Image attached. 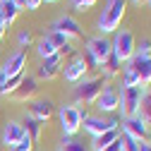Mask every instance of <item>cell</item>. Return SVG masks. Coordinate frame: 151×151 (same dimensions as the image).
<instances>
[{
    "label": "cell",
    "mask_w": 151,
    "mask_h": 151,
    "mask_svg": "<svg viewBox=\"0 0 151 151\" xmlns=\"http://www.w3.org/2000/svg\"><path fill=\"white\" fill-rule=\"evenodd\" d=\"M36 91H39V82H36L34 77H27V74H24V79H22L19 89H17L12 96H14L17 101H27V99H31V96H34Z\"/></svg>",
    "instance_id": "cell-17"
},
{
    "label": "cell",
    "mask_w": 151,
    "mask_h": 151,
    "mask_svg": "<svg viewBox=\"0 0 151 151\" xmlns=\"http://www.w3.org/2000/svg\"><path fill=\"white\" fill-rule=\"evenodd\" d=\"M22 79H24V74H17V77H7V79H3V84H0V96H12V93L19 89Z\"/></svg>",
    "instance_id": "cell-24"
},
{
    "label": "cell",
    "mask_w": 151,
    "mask_h": 151,
    "mask_svg": "<svg viewBox=\"0 0 151 151\" xmlns=\"http://www.w3.org/2000/svg\"><path fill=\"white\" fill-rule=\"evenodd\" d=\"M19 7H17L14 3H12V0H3V3H0V17H3V22L10 27L14 19H17V17H19Z\"/></svg>",
    "instance_id": "cell-20"
},
{
    "label": "cell",
    "mask_w": 151,
    "mask_h": 151,
    "mask_svg": "<svg viewBox=\"0 0 151 151\" xmlns=\"http://www.w3.org/2000/svg\"><path fill=\"white\" fill-rule=\"evenodd\" d=\"M0 3H3V0H0Z\"/></svg>",
    "instance_id": "cell-43"
},
{
    "label": "cell",
    "mask_w": 151,
    "mask_h": 151,
    "mask_svg": "<svg viewBox=\"0 0 151 151\" xmlns=\"http://www.w3.org/2000/svg\"><path fill=\"white\" fill-rule=\"evenodd\" d=\"M134 55L137 58H151V39L149 36H144V39L134 46Z\"/></svg>",
    "instance_id": "cell-26"
},
{
    "label": "cell",
    "mask_w": 151,
    "mask_h": 151,
    "mask_svg": "<svg viewBox=\"0 0 151 151\" xmlns=\"http://www.w3.org/2000/svg\"><path fill=\"white\" fill-rule=\"evenodd\" d=\"M137 118H142L146 125H151V89H149V93H146V96L142 99V103H139Z\"/></svg>",
    "instance_id": "cell-25"
},
{
    "label": "cell",
    "mask_w": 151,
    "mask_h": 151,
    "mask_svg": "<svg viewBox=\"0 0 151 151\" xmlns=\"http://www.w3.org/2000/svg\"><path fill=\"white\" fill-rule=\"evenodd\" d=\"M17 43H19V48H27L31 43V31L29 29H19L17 31Z\"/></svg>",
    "instance_id": "cell-30"
},
{
    "label": "cell",
    "mask_w": 151,
    "mask_h": 151,
    "mask_svg": "<svg viewBox=\"0 0 151 151\" xmlns=\"http://www.w3.org/2000/svg\"><path fill=\"white\" fill-rule=\"evenodd\" d=\"M134 34H132L129 29H118L115 36H113V41H110V50H113V58H118L120 65H125L132 55H134Z\"/></svg>",
    "instance_id": "cell-4"
},
{
    "label": "cell",
    "mask_w": 151,
    "mask_h": 151,
    "mask_svg": "<svg viewBox=\"0 0 151 151\" xmlns=\"http://www.w3.org/2000/svg\"><path fill=\"white\" fill-rule=\"evenodd\" d=\"M50 31H60V34L67 36V39H79V36H82L79 22L74 19V17H70V14H60L58 19L50 24Z\"/></svg>",
    "instance_id": "cell-11"
},
{
    "label": "cell",
    "mask_w": 151,
    "mask_h": 151,
    "mask_svg": "<svg viewBox=\"0 0 151 151\" xmlns=\"http://www.w3.org/2000/svg\"><path fill=\"white\" fill-rule=\"evenodd\" d=\"M125 12H127V0H108L103 5L101 14H99V22H96V29L101 36L106 34H115L125 19Z\"/></svg>",
    "instance_id": "cell-1"
},
{
    "label": "cell",
    "mask_w": 151,
    "mask_h": 151,
    "mask_svg": "<svg viewBox=\"0 0 151 151\" xmlns=\"http://www.w3.org/2000/svg\"><path fill=\"white\" fill-rule=\"evenodd\" d=\"M3 79H5V77H3V70H0V84H3Z\"/></svg>",
    "instance_id": "cell-39"
},
{
    "label": "cell",
    "mask_w": 151,
    "mask_h": 151,
    "mask_svg": "<svg viewBox=\"0 0 151 151\" xmlns=\"http://www.w3.org/2000/svg\"><path fill=\"white\" fill-rule=\"evenodd\" d=\"M70 3H72V7L77 12H86V10H91L93 5L99 3V0H70Z\"/></svg>",
    "instance_id": "cell-29"
},
{
    "label": "cell",
    "mask_w": 151,
    "mask_h": 151,
    "mask_svg": "<svg viewBox=\"0 0 151 151\" xmlns=\"http://www.w3.org/2000/svg\"><path fill=\"white\" fill-rule=\"evenodd\" d=\"M12 3H14L17 7H19V10H27V5H24V0H12Z\"/></svg>",
    "instance_id": "cell-36"
},
{
    "label": "cell",
    "mask_w": 151,
    "mask_h": 151,
    "mask_svg": "<svg viewBox=\"0 0 151 151\" xmlns=\"http://www.w3.org/2000/svg\"><path fill=\"white\" fill-rule=\"evenodd\" d=\"M132 3H134V5H142V3H144V0H132Z\"/></svg>",
    "instance_id": "cell-37"
},
{
    "label": "cell",
    "mask_w": 151,
    "mask_h": 151,
    "mask_svg": "<svg viewBox=\"0 0 151 151\" xmlns=\"http://www.w3.org/2000/svg\"><path fill=\"white\" fill-rule=\"evenodd\" d=\"M149 132H151V125H149Z\"/></svg>",
    "instance_id": "cell-41"
},
{
    "label": "cell",
    "mask_w": 151,
    "mask_h": 151,
    "mask_svg": "<svg viewBox=\"0 0 151 151\" xmlns=\"http://www.w3.org/2000/svg\"><path fill=\"white\" fill-rule=\"evenodd\" d=\"M31 149H34V142H31V139L27 137V132H24V137H22V142L17 144V146H12L10 151H31Z\"/></svg>",
    "instance_id": "cell-31"
},
{
    "label": "cell",
    "mask_w": 151,
    "mask_h": 151,
    "mask_svg": "<svg viewBox=\"0 0 151 151\" xmlns=\"http://www.w3.org/2000/svg\"><path fill=\"white\" fill-rule=\"evenodd\" d=\"M127 65L137 74L139 84H144V86L151 84V58H137V55H132V58L127 60Z\"/></svg>",
    "instance_id": "cell-13"
},
{
    "label": "cell",
    "mask_w": 151,
    "mask_h": 151,
    "mask_svg": "<svg viewBox=\"0 0 151 151\" xmlns=\"http://www.w3.org/2000/svg\"><path fill=\"white\" fill-rule=\"evenodd\" d=\"M84 53H86V65L89 67H101L110 55H113V50H110V41L106 39V36H91V39L86 41V48H84Z\"/></svg>",
    "instance_id": "cell-5"
},
{
    "label": "cell",
    "mask_w": 151,
    "mask_h": 151,
    "mask_svg": "<svg viewBox=\"0 0 151 151\" xmlns=\"http://www.w3.org/2000/svg\"><path fill=\"white\" fill-rule=\"evenodd\" d=\"M120 89V99H118V113H120V118H132V115H137V110H139V103L142 99L149 93L151 86H118Z\"/></svg>",
    "instance_id": "cell-2"
},
{
    "label": "cell",
    "mask_w": 151,
    "mask_h": 151,
    "mask_svg": "<svg viewBox=\"0 0 151 151\" xmlns=\"http://www.w3.org/2000/svg\"><path fill=\"white\" fill-rule=\"evenodd\" d=\"M36 53H39V58H41V60H48V58H53V55L58 53V48H55V46H53V41L43 34L41 39L36 41Z\"/></svg>",
    "instance_id": "cell-22"
},
{
    "label": "cell",
    "mask_w": 151,
    "mask_h": 151,
    "mask_svg": "<svg viewBox=\"0 0 151 151\" xmlns=\"http://www.w3.org/2000/svg\"><path fill=\"white\" fill-rule=\"evenodd\" d=\"M46 36L53 41V46L58 48V50H63L65 46H70V39H67L65 34H60V31H50V29H48V34H46Z\"/></svg>",
    "instance_id": "cell-27"
},
{
    "label": "cell",
    "mask_w": 151,
    "mask_h": 151,
    "mask_svg": "<svg viewBox=\"0 0 151 151\" xmlns=\"http://www.w3.org/2000/svg\"><path fill=\"white\" fill-rule=\"evenodd\" d=\"M60 72H63L65 82H70V84H79V82L86 77V72H89L86 58H84V55H74V58H72V60H70Z\"/></svg>",
    "instance_id": "cell-9"
},
{
    "label": "cell",
    "mask_w": 151,
    "mask_h": 151,
    "mask_svg": "<svg viewBox=\"0 0 151 151\" xmlns=\"http://www.w3.org/2000/svg\"><path fill=\"white\" fill-rule=\"evenodd\" d=\"M118 144H120V151H137V146H139V142L132 139L129 134H120L118 137Z\"/></svg>",
    "instance_id": "cell-28"
},
{
    "label": "cell",
    "mask_w": 151,
    "mask_h": 151,
    "mask_svg": "<svg viewBox=\"0 0 151 151\" xmlns=\"http://www.w3.org/2000/svg\"><path fill=\"white\" fill-rule=\"evenodd\" d=\"M41 3H58V0H41Z\"/></svg>",
    "instance_id": "cell-38"
},
{
    "label": "cell",
    "mask_w": 151,
    "mask_h": 151,
    "mask_svg": "<svg viewBox=\"0 0 151 151\" xmlns=\"http://www.w3.org/2000/svg\"><path fill=\"white\" fill-rule=\"evenodd\" d=\"M122 134H129L132 139H137V142H151L149 125H146L142 118H137V115L122 120Z\"/></svg>",
    "instance_id": "cell-10"
},
{
    "label": "cell",
    "mask_w": 151,
    "mask_h": 151,
    "mask_svg": "<svg viewBox=\"0 0 151 151\" xmlns=\"http://www.w3.org/2000/svg\"><path fill=\"white\" fill-rule=\"evenodd\" d=\"M24 67H27V50L24 48H17L12 50L7 58L0 63V70H3V77H17V74H24Z\"/></svg>",
    "instance_id": "cell-8"
},
{
    "label": "cell",
    "mask_w": 151,
    "mask_h": 151,
    "mask_svg": "<svg viewBox=\"0 0 151 151\" xmlns=\"http://www.w3.org/2000/svg\"><path fill=\"white\" fill-rule=\"evenodd\" d=\"M0 146H3V142H0Z\"/></svg>",
    "instance_id": "cell-42"
},
{
    "label": "cell",
    "mask_w": 151,
    "mask_h": 151,
    "mask_svg": "<svg viewBox=\"0 0 151 151\" xmlns=\"http://www.w3.org/2000/svg\"><path fill=\"white\" fill-rule=\"evenodd\" d=\"M24 5H27V10L34 12V10H39V7H41V0H24Z\"/></svg>",
    "instance_id": "cell-32"
},
{
    "label": "cell",
    "mask_w": 151,
    "mask_h": 151,
    "mask_svg": "<svg viewBox=\"0 0 151 151\" xmlns=\"http://www.w3.org/2000/svg\"><path fill=\"white\" fill-rule=\"evenodd\" d=\"M53 113H55V108H53V101L50 99H34L29 103V118L39 120L41 125L53 118Z\"/></svg>",
    "instance_id": "cell-12"
},
{
    "label": "cell",
    "mask_w": 151,
    "mask_h": 151,
    "mask_svg": "<svg viewBox=\"0 0 151 151\" xmlns=\"http://www.w3.org/2000/svg\"><path fill=\"white\" fill-rule=\"evenodd\" d=\"M86 118V110H82L79 106L65 103L58 110V120H60V129L63 137H77V132L82 129V120Z\"/></svg>",
    "instance_id": "cell-3"
},
{
    "label": "cell",
    "mask_w": 151,
    "mask_h": 151,
    "mask_svg": "<svg viewBox=\"0 0 151 151\" xmlns=\"http://www.w3.org/2000/svg\"><path fill=\"white\" fill-rule=\"evenodd\" d=\"M101 70V74H103V82L106 79H113V77H118V74H120V70H122V65L118 63V58H113V55H110V58L99 67Z\"/></svg>",
    "instance_id": "cell-23"
},
{
    "label": "cell",
    "mask_w": 151,
    "mask_h": 151,
    "mask_svg": "<svg viewBox=\"0 0 151 151\" xmlns=\"http://www.w3.org/2000/svg\"><path fill=\"white\" fill-rule=\"evenodd\" d=\"M118 99H120V89H118L115 84L106 82L93 106L99 108L101 115H113V113H118Z\"/></svg>",
    "instance_id": "cell-7"
},
{
    "label": "cell",
    "mask_w": 151,
    "mask_h": 151,
    "mask_svg": "<svg viewBox=\"0 0 151 151\" xmlns=\"http://www.w3.org/2000/svg\"><path fill=\"white\" fill-rule=\"evenodd\" d=\"M137 151H151V142H139Z\"/></svg>",
    "instance_id": "cell-33"
},
{
    "label": "cell",
    "mask_w": 151,
    "mask_h": 151,
    "mask_svg": "<svg viewBox=\"0 0 151 151\" xmlns=\"http://www.w3.org/2000/svg\"><path fill=\"white\" fill-rule=\"evenodd\" d=\"M146 3H149V7H151V0H146Z\"/></svg>",
    "instance_id": "cell-40"
},
{
    "label": "cell",
    "mask_w": 151,
    "mask_h": 151,
    "mask_svg": "<svg viewBox=\"0 0 151 151\" xmlns=\"http://www.w3.org/2000/svg\"><path fill=\"white\" fill-rule=\"evenodd\" d=\"M118 137H120V129H108V132H103V134L93 137V142H91V151H101V149H106L108 144L118 142Z\"/></svg>",
    "instance_id": "cell-18"
},
{
    "label": "cell",
    "mask_w": 151,
    "mask_h": 151,
    "mask_svg": "<svg viewBox=\"0 0 151 151\" xmlns=\"http://www.w3.org/2000/svg\"><path fill=\"white\" fill-rule=\"evenodd\" d=\"M22 137H24V125L17 122V120H10L3 127V137H0V142H3V146L12 149V146H17L22 142Z\"/></svg>",
    "instance_id": "cell-14"
},
{
    "label": "cell",
    "mask_w": 151,
    "mask_h": 151,
    "mask_svg": "<svg viewBox=\"0 0 151 151\" xmlns=\"http://www.w3.org/2000/svg\"><path fill=\"white\" fill-rule=\"evenodd\" d=\"M60 67H63V53L58 50L53 58L41 60V65H39V77H41V79H53L55 74L60 72Z\"/></svg>",
    "instance_id": "cell-16"
},
{
    "label": "cell",
    "mask_w": 151,
    "mask_h": 151,
    "mask_svg": "<svg viewBox=\"0 0 151 151\" xmlns=\"http://www.w3.org/2000/svg\"><path fill=\"white\" fill-rule=\"evenodd\" d=\"M5 31H7V24L3 22V17H0V41L5 39Z\"/></svg>",
    "instance_id": "cell-34"
},
{
    "label": "cell",
    "mask_w": 151,
    "mask_h": 151,
    "mask_svg": "<svg viewBox=\"0 0 151 151\" xmlns=\"http://www.w3.org/2000/svg\"><path fill=\"white\" fill-rule=\"evenodd\" d=\"M58 151H91V146L77 137H63L58 144Z\"/></svg>",
    "instance_id": "cell-19"
},
{
    "label": "cell",
    "mask_w": 151,
    "mask_h": 151,
    "mask_svg": "<svg viewBox=\"0 0 151 151\" xmlns=\"http://www.w3.org/2000/svg\"><path fill=\"white\" fill-rule=\"evenodd\" d=\"M82 127H84L86 134H91V137H99V134H103V132L113 129L110 122H108V118H103V115H86L82 120Z\"/></svg>",
    "instance_id": "cell-15"
},
{
    "label": "cell",
    "mask_w": 151,
    "mask_h": 151,
    "mask_svg": "<svg viewBox=\"0 0 151 151\" xmlns=\"http://www.w3.org/2000/svg\"><path fill=\"white\" fill-rule=\"evenodd\" d=\"M103 84H106L103 77H84L74 86V99H77V103H96Z\"/></svg>",
    "instance_id": "cell-6"
},
{
    "label": "cell",
    "mask_w": 151,
    "mask_h": 151,
    "mask_svg": "<svg viewBox=\"0 0 151 151\" xmlns=\"http://www.w3.org/2000/svg\"><path fill=\"white\" fill-rule=\"evenodd\" d=\"M101 151H120V144H118V142H113V144H108V146L101 149Z\"/></svg>",
    "instance_id": "cell-35"
},
{
    "label": "cell",
    "mask_w": 151,
    "mask_h": 151,
    "mask_svg": "<svg viewBox=\"0 0 151 151\" xmlns=\"http://www.w3.org/2000/svg\"><path fill=\"white\" fill-rule=\"evenodd\" d=\"M22 125H24L27 137H29L34 144H39V142H41V134H43V125H41L39 120H34V118H27Z\"/></svg>",
    "instance_id": "cell-21"
}]
</instances>
